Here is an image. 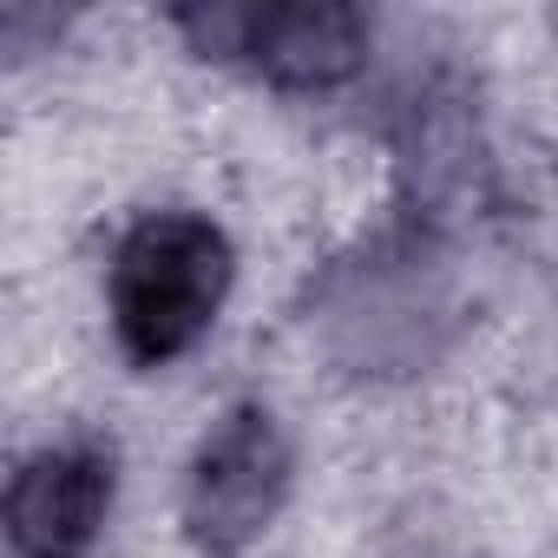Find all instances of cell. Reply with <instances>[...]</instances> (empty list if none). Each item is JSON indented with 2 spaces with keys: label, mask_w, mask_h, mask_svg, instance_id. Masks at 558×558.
<instances>
[{
  "label": "cell",
  "mask_w": 558,
  "mask_h": 558,
  "mask_svg": "<svg viewBox=\"0 0 558 558\" xmlns=\"http://www.w3.org/2000/svg\"><path fill=\"white\" fill-rule=\"evenodd\" d=\"M236 290V243L210 210H138L106 256V329L125 368L158 375L204 349Z\"/></svg>",
  "instance_id": "obj_1"
},
{
  "label": "cell",
  "mask_w": 558,
  "mask_h": 558,
  "mask_svg": "<svg viewBox=\"0 0 558 558\" xmlns=\"http://www.w3.org/2000/svg\"><path fill=\"white\" fill-rule=\"evenodd\" d=\"M296 447L269 401H230L191 447L178 480V532L197 558H243L283 519Z\"/></svg>",
  "instance_id": "obj_2"
},
{
  "label": "cell",
  "mask_w": 558,
  "mask_h": 558,
  "mask_svg": "<svg viewBox=\"0 0 558 558\" xmlns=\"http://www.w3.org/2000/svg\"><path fill=\"white\" fill-rule=\"evenodd\" d=\"M217 60H243L283 93H336L368 60V21L355 8H210L178 14Z\"/></svg>",
  "instance_id": "obj_4"
},
{
  "label": "cell",
  "mask_w": 558,
  "mask_h": 558,
  "mask_svg": "<svg viewBox=\"0 0 558 558\" xmlns=\"http://www.w3.org/2000/svg\"><path fill=\"white\" fill-rule=\"evenodd\" d=\"M119 506V453L99 434L40 440L8 480V551L14 558H99Z\"/></svg>",
  "instance_id": "obj_3"
}]
</instances>
